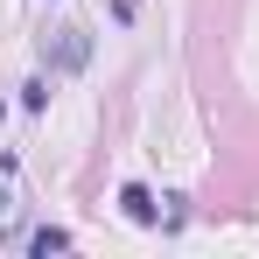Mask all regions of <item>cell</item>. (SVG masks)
Masks as SVG:
<instances>
[{"label":"cell","mask_w":259,"mask_h":259,"mask_svg":"<svg viewBox=\"0 0 259 259\" xmlns=\"http://www.w3.org/2000/svg\"><path fill=\"white\" fill-rule=\"evenodd\" d=\"M0 210H7V189H0Z\"/></svg>","instance_id":"5"},{"label":"cell","mask_w":259,"mask_h":259,"mask_svg":"<svg viewBox=\"0 0 259 259\" xmlns=\"http://www.w3.org/2000/svg\"><path fill=\"white\" fill-rule=\"evenodd\" d=\"M119 210H126L133 224H161V210H154V196H147V182H126V189H119Z\"/></svg>","instance_id":"2"},{"label":"cell","mask_w":259,"mask_h":259,"mask_svg":"<svg viewBox=\"0 0 259 259\" xmlns=\"http://www.w3.org/2000/svg\"><path fill=\"white\" fill-rule=\"evenodd\" d=\"M42 63L84 70V63H91V35H84V28H56V42H42Z\"/></svg>","instance_id":"1"},{"label":"cell","mask_w":259,"mask_h":259,"mask_svg":"<svg viewBox=\"0 0 259 259\" xmlns=\"http://www.w3.org/2000/svg\"><path fill=\"white\" fill-rule=\"evenodd\" d=\"M70 245V231L63 224H42V231H28V252H63Z\"/></svg>","instance_id":"3"},{"label":"cell","mask_w":259,"mask_h":259,"mask_svg":"<svg viewBox=\"0 0 259 259\" xmlns=\"http://www.w3.org/2000/svg\"><path fill=\"white\" fill-rule=\"evenodd\" d=\"M21 105L42 112V105H49V77H28V84H21Z\"/></svg>","instance_id":"4"}]
</instances>
